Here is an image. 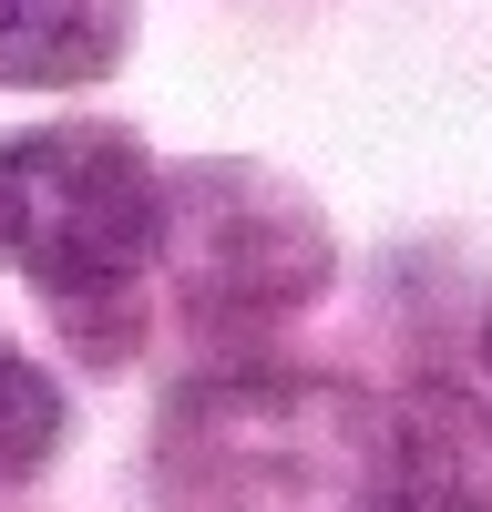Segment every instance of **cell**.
I'll list each match as a JSON object with an SVG mask.
<instances>
[{
  "mask_svg": "<svg viewBox=\"0 0 492 512\" xmlns=\"http://www.w3.org/2000/svg\"><path fill=\"white\" fill-rule=\"evenodd\" d=\"M175 512H369L390 472V420L328 379H205L164 420Z\"/></svg>",
  "mask_w": 492,
  "mask_h": 512,
  "instance_id": "obj_1",
  "label": "cell"
},
{
  "mask_svg": "<svg viewBox=\"0 0 492 512\" xmlns=\"http://www.w3.org/2000/svg\"><path fill=\"white\" fill-rule=\"evenodd\" d=\"M0 256L62 297L72 328L103 318L164 267V175L134 134L103 123H41L0 144Z\"/></svg>",
  "mask_w": 492,
  "mask_h": 512,
  "instance_id": "obj_2",
  "label": "cell"
},
{
  "mask_svg": "<svg viewBox=\"0 0 492 512\" xmlns=\"http://www.w3.org/2000/svg\"><path fill=\"white\" fill-rule=\"evenodd\" d=\"M164 256L205 318H267L328 277V226L277 175L205 164V175L164 185Z\"/></svg>",
  "mask_w": 492,
  "mask_h": 512,
  "instance_id": "obj_3",
  "label": "cell"
},
{
  "mask_svg": "<svg viewBox=\"0 0 492 512\" xmlns=\"http://www.w3.org/2000/svg\"><path fill=\"white\" fill-rule=\"evenodd\" d=\"M123 41H134L123 0H0V82H21V93L103 82Z\"/></svg>",
  "mask_w": 492,
  "mask_h": 512,
  "instance_id": "obj_4",
  "label": "cell"
},
{
  "mask_svg": "<svg viewBox=\"0 0 492 512\" xmlns=\"http://www.w3.org/2000/svg\"><path fill=\"white\" fill-rule=\"evenodd\" d=\"M369 512H492L482 441L451 410L390 420V472H380V492H369Z\"/></svg>",
  "mask_w": 492,
  "mask_h": 512,
  "instance_id": "obj_5",
  "label": "cell"
},
{
  "mask_svg": "<svg viewBox=\"0 0 492 512\" xmlns=\"http://www.w3.org/2000/svg\"><path fill=\"white\" fill-rule=\"evenodd\" d=\"M52 441H62V390L21 349H0V492L31 482L41 461H52Z\"/></svg>",
  "mask_w": 492,
  "mask_h": 512,
  "instance_id": "obj_6",
  "label": "cell"
},
{
  "mask_svg": "<svg viewBox=\"0 0 492 512\" xmlns=\"http://www.w3.org/2000/svg\"><path fill=\"white\" fill-rule=\"evenodd\" d=\"M482 369H492V308H482Z\"/></svg>",
  "mask_w": 492,
  "mask_h": 512,
  "instance_id": "obj_7",
  "label": "cell"
}]
</instances>
